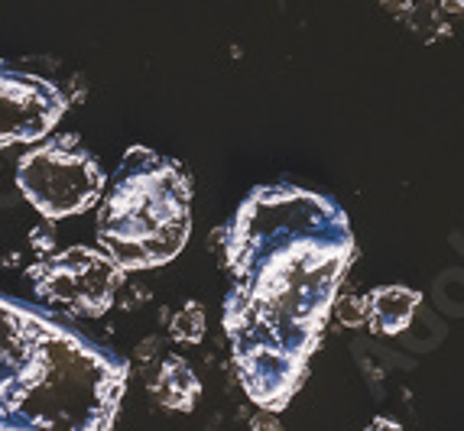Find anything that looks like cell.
<instances>
[{
	"label": "cell",
	"mask_w": 464,
	"mask_h": 431,
	"mask_svg": "<svg viewBox=\"0 0 464 431\" xmlns=\"http://www.w3.org/2000/svg\"><path fill=\"white\" fill-rule=\"evenodd\" d=\"M416 311H419V292L402 289V285L377 289L371 295V302H367L371 328L380 334H402V328H410Z\"/></svg>",
	"instance_id": "cell-7"
},
{
	"label": "cell",
	"mask_w": 464,
	"mask_h": 431,
	"mask_svg": "<svg viewBox=\"0 0 464 431\" xmlns=\"http://www.w3.org/2000/svg\"><path fill=\"white\" fill-rule=\"evenodd\" d=\"M231 292L225 334L244 393L266 412L299 393L334 295L354 263L338 201L299 185H260L225 231Z\"/></svg>",
	"instance_id": "cell-1"
},
{
	"label": "cell",
	"mask_w": 464,
	"mask_h": 431,
	"mask_svg": "<svg viewBox=\"0 0 464 431\" xmlns=\"http://www.w3.org/2000/svg\"><path fill=\"white\" fill-rule=\"evenodd\" d=\"M124 389L121 357L0 295V431H111Z\"/></svg>",
	"instance_id": "cell-2"
},
{
	"label": "cell",
	"mask_w": 464,
	"mask_h": 431,
	"mask_svg": "<svg viewBox=\"0 0 464 431\" xmlns=\"http://www.w3.org/2000/svg\"><path fill=\"white\" fill-rule=\"evenodd\" d=\"M153 393L160 396L166 408H179V412H188L198 399L201 386H198V377L192 373L182 357H169L160 369V377L153 383Z\"/></svg>",
	"instance_id": "cell-8"
},
{
	"label": "cell",
	"mask_w": 464,
	"mask_h": 431,
	"mask_svg": "<svg viewBox=\"0 0 464 431\" xmlns=\"http://www.w3.org/2000/svg\"><path fill=\"white\" fill-rule=\"evenodd\" d=\"M30 279L39 302L75 318H98L114 305L124 270L104 246H65L39 256L30 266Z\"/></svg>",
	"instance_id": "cell-5"
},
{
	"label": "cell",
	"mask_w": 464,
	"mask_h": 431,
	"mask_svg": "<svg viewBox=\"0 0 464 431\" xmlns=\"http://www.w3.org/2000/svg\"><path fill=\"white\" fill-rule=\"evenodd\" d=\"M98 244L124 273L176 260L192 234V185L176 159L130 147L101 195Z\"/></svg>",
	"instance_id": "cell-3"
},
{
	"label": "cell",
	"mask_w": 464,
	"mask_h": 431,
	"mask_svg": "<svg viewBox=\"0 0 464 431\" xmlns=\"http://www.w3.org/2000/svg\"><path fill=\"white\" fill-rule=\"evenodd\" d=\"M104 182L108 178H104L101 162L72 133L43 139L16 162L20 192L49 221L92 211L104 195Z\"/></svg>",
	"instance_id": "cell-4"
},
{
	"label": "cell",
	"mask_w": 464,
	"mask_h": 431,
	"mask_svg": "<svg viewBox=\"0 0 464 431\" xmlns=\"http://www.w3.org/2000/svg\"><path fill=\"white\" fill-rule=\"evenodd\" d=\"M172 338L186 340V344H198L205 338V308L198 302H186L172 315Z\"/></svg>",
	"instance_id": "cell-9"
},
{
	"label": "cell",
	"mask_w": 464,
	"mask_h": 431,
	"mask_svg": "<svg viewBox=\"0 0 464 431\" xmlns=\"http://www.w3.org/2000/svg\"><path fill=\"white\" fill-rule=\"evenodd\" d=\"M387 4H393V7H400V4H402V0H387Z\"/></svg>",
	"instance_id": "cell-11"
},
{
	"label": "cell",
	"mask_w": 464,
	"mask_h": 431,
	"mask_svg": "<svg viewBox=\"0 0 464 431\" xmlns=\"http://www.w3.org/2000/svg\"><path fill=\"white\" fill-rule=\"evenodd\" d=\"M439 305L451 315H464V273L449 270L439 279Z\"/></svg>",
	"instance_id": "cell-10"
},
{
	"label": "cell",
	"mask_w": 464,
	"mask_h": 431,
	"mask_svg": "<svg viewBox=\"0 0 464 431\" xmlns=\"http://www.w3.org/2000/svg\"><path fill=\"white\" fill-rule=\"evenodd\" d=\"M65 108L69 101L53 81L0 59V149L46 139Z\"/></svg>",
	"instance_id": "cell-6"
}]
</instances>
